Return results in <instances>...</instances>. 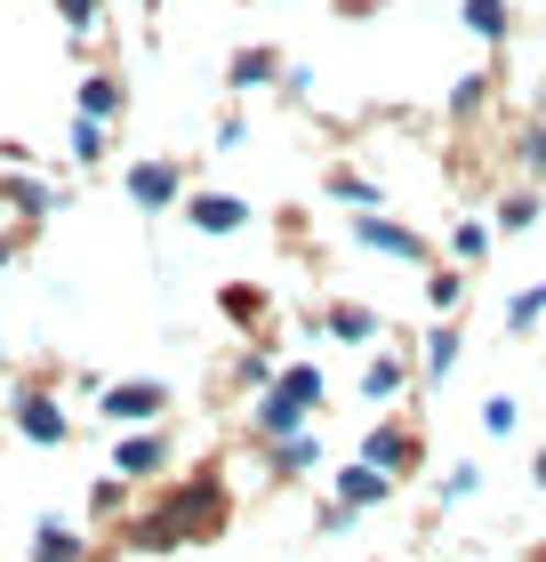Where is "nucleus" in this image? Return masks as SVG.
I'll use <instances>...</instances> for the list:
<instances>
[{"label": "nucleus", "mask_w": 546, "mask_h": 562, "mask_svg": "<svg viewBox=\"0 0 546 562\" xmlns=\"http://www.w3.org/2000/svg\"><path fill=\"white\" fill-rule=\"evenodd\" d=\"M16 418H24V434H33V442H65V411H57L48 394H24Z\"/></svg>", "instance_id": "nucleus-1"}, {"label": "nucleus", "mask_w": 546, "mask_h": 562, "mask_svg": "<svg viewBox=\"0 0 546 562\" xmlns=\"http://www.w3.org/2000/svg\"><path fill=\"white\" fill-rule=\"evenodd\" d=\"M193 225H201V234H233V225H249V210H242V201H225V193H201L193 201Z\"/></svg>", "instance_id": "nucleus-2"}, {"label": "nucleus", "mask_w": 546, "mask_h": 562, "mask_svg": "<svg viewBox=\"0 0 546 562\" xmlns=\"http://www.w3.org/2000/svg\"><path fill=\"white\" fill-rule=\"evenodd\" d=\"M129 193H137L145 210H161V201L177 193V169H169V161H145V169H129Z\"/></svg>", "instance_id": "nucleus-3"}, {"label": "nucleus", "mask_w": 546, "mask_h": 562, "mask_svg": "<svg viewBox=\"0 0 546 562\" xmlns=\"http://www.w3.org/2000/svg\"><path fill=\"white\" fill-rule=\"evenodd\" d=\"M361 241L386 249V258H426V241H419V234H402V225H378V217L361 225Z\"/></svg>", "instance_id": "nucleus-4"}, {"label": "nucleus", "mask_w": 546, "mask_h": 562, "mask_svg": "<svg viewBox=\"0 0 546 562\" xmlns=\"http://www.w3.org/2000/svg\"><path fill=\"white\" fill-rule=\"evenodd\" d=\"M105 411H113V418H153V411H161V386H113Z\"/></svg>", "instance_id": "nucleus-5"}, {"label": "nucleus", "mask_w": 546, "mask_h": 562, "mask_svg": "<svg viewBox=\"0 0 546 562\" xmlns=\"http://www.w3.org/2000/svg\"><path fill=\"white\" fill-rule=\"evenodd\" d=\"M33 554H41V562H81V539H73V530H57V522H41Z\"/></svg>", "instance_id": "nucleus-6"}, {"label": "nucleus", "mask_w": 546, "mask_h": 562, "mask_svg": "<svg viewBox=\"0 0 546 562\" xmlns=\"http://www.w3.org/2000/svg\"><path fill=\"white\" fill-rule=\"evenodd\" d=\"M361 467H410V442H402V434H370V450H361Z\"/></svg>", "instance_id": "nucleus-7"}, {"label": "nucleus", "mask_w": 546, "mask_h": 562, "mask_svg": "<svg viewBox=\"0 0 546 562\" xmlns=\"http://www.w3.org/2000/svg\"><path fill=\"white\" fill-rule=\"evenodd\" d=\"M370 498H386V474L378 467H354L346 474V506H370Z\"/></svg>", "instance_id": "nucleus-8"}, {"label": "nucleus", "mask_w": 546, "mask_h": 562, "mask_svg": "<svg viewBox=\"0 0 546 562\" xmlns=\"http://www.w3.org/2000/svg\"><path fill=\"white\" fill-rule=\"evenodd\" d=\"M394 386H402V362H370V370H361V394H370V402H386Z\"/></svg>", "instance_id": "nucleus-9"}, {"label": "nucleus", "mask_w": 546, "mask_h": 562, "mask_svg": "<svg viewBox=\"0 0 546 562\" xmlns=\"http://www.w3.org/2000/svg\"><path fill=\"white\" fill-rule=\"evenodd\" d=\"M466 24H475V33H490V41H499V33H506V9H499V0H466Z\"/></svg>", "instance_id": "nucleus-10"}, {"label": "nucleus", "mask_w": 546, "mask_h": 562, "mask_svg": "<svg viewBox=\"0 0 546 562\" xmlns=\"http://www.w3.org/2000/svg\"><path fill=\"white\" fill-rule=\"evenodd\" d=\"M538 314H546V281H538V290H523V297L506 305V322H514V329H531Z\"/></svg>", "instance_id": "nucleus-11"}, {"label": "nucleus", "mask_w": 546, "mask_h": 562, "mask_svg": "<svg viewBox=\"0 0 546 562\" xmlns=\"http://www.w3.org/2000/svg\"><path fill=\"white\" fill-rule=\"evenodd\" d=\"M458 362V329H434V346H426V370L442 378V370H450Z\"/></svg>", "instance_id": "nucleus-12"}, {"label": "nucleus", "mask_w": 546, "mask_h": 562, "mask_svg": "<svg viewBox=\"0 0 546 562\" xmlns=\"http://www.w3.org/2000/svg\"><path fill=\"white\" fill-rule=\"evenodd\" d=\"M153 467H161V442H129L121 450V474H153Z\"/></svg>", "instance_id": "nucleus-13"}, {"label": "nucleus", "mask_w": 546, "mask_h": 562, "mask_svg": "<svg viewBox=\"0 0 546 562\" xmlns=\"http://www.w3.org/2000/svg\"><path fill=\"white\" fill-rule=\"evenodd\" d=\"M81 105H89V121H105V113L121 105V89H113V81H89V89H81Z\"/></svg>", "instance_id": "nucleus-14"}, {"label": "nucleus", "mask_w": 546, "mask_h": 562, "mask_svg": "<svg viewBox=\"0 0 546 562\" xmlns=\"http://www.w3.org/2000/svg\"><path fill=\"white\" fill-rule=\"evenodd\" d=\"M514 418H523V411H514L506 394H499V402H482V426H490V434H514Z\"/></svg>", "instance_id": "nucleus-15"}, {"label": "nucleus", "mask_w": 546, "mask_h": 562, "mask_svg": "<svg viewBox=\"0 0 546 562\" xmlns=\"http://www.w3.org/2000/svg\"><path fill=\"white\" fill-rule=\"evenodd\" d=\"M450 249H458V258H482L490 234H482V225H458V241H450Z\"/></svg>", "instance_id": "nucleus-16"}, {"label": "nucleus", "mask_w": 546, "mask_h": 562, "mask_svg": "<svg viewBox=\"0 0 546 562\" xmlns=\"http://www.w3.org/2000/svg\"><path fill=\"white\" fill-rule=\"evenodd\" d=\"M57 9H65L73 24H89V16H97V0H57Z\"/></svg>", "instance_id": "nucleus-17"}, {"label": "nucleus", "mask_w": 546, "mask_h": 562, "mask_svg": "<svg viewBox=\"0 0 546 562\" xmlns=\"http://www.w3.org/2000/svg\"><path fill=\"white\" fill-rule=\"evenodd\" d=\"M538 482H546V458H538Z\"/></svg>", "instance_id": "nucleus-18"}]
</instances>
